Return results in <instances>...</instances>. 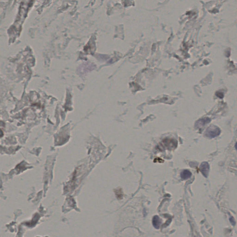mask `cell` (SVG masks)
<instances>
[{
  "mask_svg": "<svg viewBox=\"0 0 237 237\" xmlns=\"http://www.w3.org/2000/svg\"><path fill=\"white\" fill-rule=\"evenodd\" d=\"M221 132V131L219 127L214 125H211L206 130L204 135L209 138H214L219 136Z\"/></svg>",
  "mask_w": 237,
  "mask_h": 237,
  "instance_id": "1",
  "label": "cell"
},
{
  "mask_svg": "<svg viewBox=\"0 0 237 237\" xmlns=\"http://www.w3.org/2000/svg\"><path fill=\"white\" fill-rule=\"evenodd\" d=\"M210 166L208 163L206 162H203L201 163L200 166V171L204 177L207 178L209 174Z\"/></svg>",
  "mask_w": 237,
  "mask_h": 237,
  "instance_id": "2",
  "label": "cell"
},
{
  "mask_svg": "<svg viewBox=\"0 0 237 237\" xmlns=\"http://www.w3.org/2000/svg\"><path fill=\"white\" fill-rule=\"evenodd\" d=\"M164 145L168 149H174L177 146V142L176 140L172 139H165L163 141Z\"/></svg>",
  "mask_w": 237,
  "mask_h": 237,
  "instance_id": "3",
  "label": "cell"
},
{
  "mask_svg": "<svg viewBox=\"0 0 237 237\" xmlns=\"http://www.w3.org/2000/svg\"><path fill=\"white\" fill-rule=\"evenodd\" d=\"M162 220L157 215L154 216L153 219V224L156 229H159L161 224Z\"/></svg>",
  "mask_w": 237,
  "mask_h": 237,
  "instance_id": "4",
  "label": "cell"
},
{
  "mask_svg": "<svg viewBox=\"0 0 237 237\" xmlns=\"http://www.w3.org/2000/svg\"><path fill=\"white\" fill-rule=\"evenodd\" d=\"M210 119L208 118H203L199 120L198 121L196 122V126L197 127L200 128V127L206 125V123H209L210 122Z\"/></svg>",
  "mask_w": 237,
  "mask_h": 237,
  "instance_id": "5",
  "label": "cell"
},
{
  "mask_svg": "<svg viewBox=\"0 0 237 237\" xmlns=\"http://www.w3.org/2000/svg\"><path fill=\"white\" fill-rule=\"evenodd\" d=\"M192 176V173L190 171L187 170H183L181 173L180 176L182 180H187L190 178Z\"/></svg>",
  "mask_w": 237,
  "mask_h": 237,
  "instance_id": "6",
  "label": "cell"
},
{
  "mask_svg": "<svg viewBox=\"0 0 237 237\" xmlns=\"http://www.w3.org/2000/svg\"><path fill=\"white\" fill-rule=\"evenodd\" d=\"M236 147H237V144H236H236H235V149H236H236H237V148H236Z\"/></svg>",
  "mask_w": 237,
  "mask_h": 237,
  "instance_id": "7",
  "label": "cell"
}]
</instances>
